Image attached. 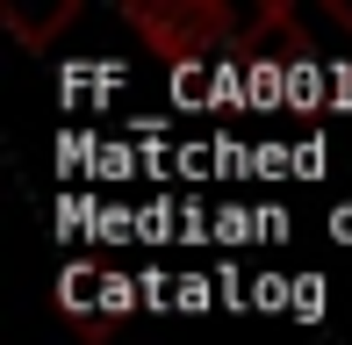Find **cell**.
<instances>
[{
	"mask_svg": "<svg viewBox=\"0 0 352 345\" xmlns=\"http://www.w3.org/2000/svg\"><path fill=\"white\" fill-rule=\"evenodd\" d=\"M122 22H130L158 58H173V65H187V58H201V51H216V43L237 36V14L223 8V0H130Z\"/></svg>",
	"mask_w": 352,
	"mask_h": 345,
	"instance_id": "obj_1",
	"label": "cell"
},
{
	"mask_svg": "<svg viewBox=\"0 0 352 345\" xmlns=\"http://www.w3.org/2000/svg\"><path fill=\"white\" fill-rule=\"evenodd\" d=\"M72 14H79V0H58V8L43 14V22H29L22 8H8V29H14V36H22V43H29V51H36V43L51 36V29H65V22H72Z\"/></svg>",
	"mask_w": 352,
	"mask_h": 345,
	"instance_id": "obj_2",
	"label": "cell"
}]
</instances>
